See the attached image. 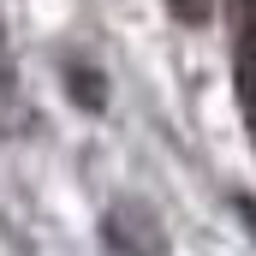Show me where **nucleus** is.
<instances>
[{
	"label": "nucleus",
	"instance_id": "nucleus-1",
	"mask_svg": "<svg viewBox=\"0 0 256 256\" xmlns=\"http://www.w3.org/2000/svg\"><path fill=\"white\" fill-rule=\"evenodd\" d=\"M72 84H78V96H84L90 108H102V84H96L90 72H72Z\"/></svg>",
	"mask_w": 256,
	"mask_h": 256
}]
</instances>
